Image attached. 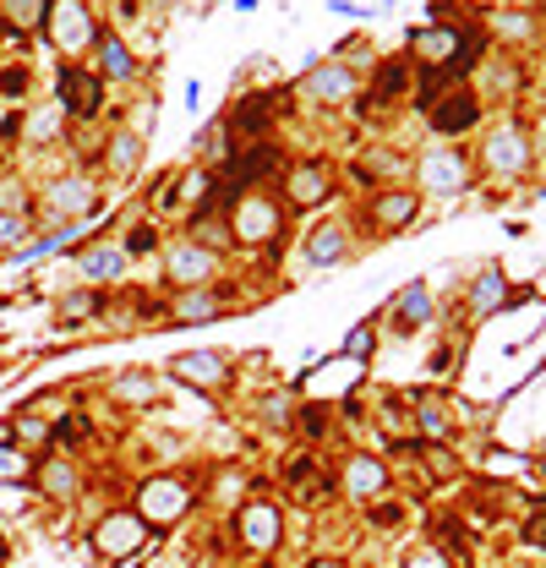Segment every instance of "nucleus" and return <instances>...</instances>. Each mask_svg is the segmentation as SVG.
I'll return each mask as SVG.
<instances>
[{"label": "nucleus", "instance_id": "1", "mask_svg": "<svg viewBox=\"0 0 546 568\" xmlns=\"http://www.w3.org/2000/svg\"><path fill=\"white\" fill-rule=\"evenodd\" d=\"M476 175H492L503 186L536 175V132L525 127V116H498L492 127H481V142H476Z\"/></svg>", "mask_w": 546, "mask_h": 568}, {"label": "nucleus", "instance_id": "2", "mask_svg": "<svg viewBox=\"0 0 546 568\" xmlns=\"http://www.w3.org/2000/svg\"><path fill=\"white\" fill-rule=\"evenodd\" d=\"M410 175L421 197H465L476 186V159L465 153V142H432L410 159Z\"/></svg>", "mask_w": 546, "mask_h": 568}, {"label": "nucleus", "instance_id": "3", "mask_svg": "<svg viewBox=\"0 0 546 568\" xmlns=\"http://www.w3.org/2000/svg\"><path fill=\"white\" fill-rule=\"evenodd\" d=\"M44 225H94L105 214V186L88 170H66L44 186Z\"/></svg>", "mask_w": 546, "mask_h": 568}, {"label": "nucleus", "instance_id": "4", "mask_svg": "<svg viewBox=\"0 0 546 568\" xmlns=\"http://www.w3.org/2000/svg\"><path fill=\"white\" fill-rule=\"evenodd\" d=\"M284 203L273 192H236L230 208H225V225H230V241L236 247H279L284 236Z\"/></svg>", "mask_w": 546, "mask_h": 568}, {"label": "nucleus", "instance_id": "5", "mask_svg": "<svg viewBox=\"0 0 546 568\" xmlns=\"http://www.w3.org/2000/svg\"><path fill=\"white\" fill-rule=\"evenodd\" d=\"M105 22L94 17L88 0H50V17H44V39L61 50V61H88L94 44H99Z\"/></svg>", "mask_w": 546, "mask_h": 568}, {"label": "nucleus", "instance_id": "6", "mask_svg": "<svg viewBox=\"0 0 546 568\" xmlns=\"http://www.w3.org/2000/svg\"><path fill=\"white\" fill-rule=\"evenodd\" d=\"M105 94H110V83L88 66V61H61V72H55V110L66 116V121H99L105 116Z\"/></svg>", "mask_w": 546, "mask_h": 568}, {"label": "nucleus", "instance_id": "7", "mask_svg": "<svg viewBox=\"0 0 546 568\" xmlns=\"http://www.w3.org/2000/svg\"><path fill=\"white\" fill-rule=\"evenodd\" d=\"M481 121H487V99H481L476 83H459V88H448L443 99L426 105V127L437 142H465L470 132H481Z\"/></svg>", "mask_w": 546, "mask_h": 568}, {"label": "nucleus", "instance_id": "8", "mask_svg": "<svg viewBox=\"0 0 546 568\" xmlns=\"http://www.w3.org/2000/svg\"><path fill=\"white\" fill-rule=\"evenodd\" d=\"M421 192L415 186H372V197L361 203V219H367V230L378 236V241H389V236H405L410 225L421 219Z\"/></svg>", "mask_w": 546, "mask_h": 568}, {"label": "nucleus", "instance_id": "9", "mask_svg": "<svg viewBox=\"0 0 546 568\" xmlns=\"http://www.w3.org/2000/svg\"><path fill=\"white\" fill-rule=\"evenodd\" d=\"M219 263H225V258H214V252L197 247L192 236H175V241L159 247V269H164L170 290H203V284H219Z\"/></svg>", "mask_w": 546, "mask_h": 568}, {"label": "nucleus", "instance_id": "10", "mask_svg": "<svg viewBox=\"0 0 546 568\" xmlns=\"http://www.w3.org/2000/svg\"><path fill=\"white\" fill-rule=\"evenodd\" d=\"M334 197V170L323 159H295L279 170V203L284 214H312Z\"/></svg>", "mask_w": 546, "mask_h": 568}, {"label": "nucleus", "instance_id": "11", "mask_svg": "<svg viewBox=\"0 0 546 568\" xmlns=\"http://www.w3.org/2000/svg\"><path fill=\"white\" fill-rule=\"evenodd\" d=\"M192 514V487L181 481V476H148L142 487H136V520L159 536V531H170L175 520H186Z\"/></svg>", "mask_w": 546, "mask_h": 568}, {"label": "nucleus", "instance_id": "12", "mask_svg": "<svg viewBox=\"0 0 546 568\" xmlns=\"http://www.w3.org/2000/svg\"><path fill=\"white\" fill-rule=\"evenodd\" d=\"M148 542H153V531L136 520V509H110V514L94 525V553H99V564H132Z\"/></svg>", "mask_w": 546, "mask_h": 568}, {"label": "nucleus", "instance_id": "13", "mask_svg": "<svg viewBox=\"0 0 546 568\" xmlns=\"http://www.w3.org/2000/svg\"><path fill=\"white\" fill-rule=\"evenodd\" d=\"M295 88H301V99L317 105V110H339V105H356V99H361V77H356L350 66H339V61H312Z\"/></svg>", "mask_w": 546, "mask_h": 568}, {"label": "nucleus", "instance_id": "14", "mask_svg": "<svg viewBox=\"0 0 546 568\" xmlns=\"http://www.w3.org/2000/svg\"><path fill=\"white\" fill-rule=\"evenodd\" d=\"M350 252H356V236H350V225L334 214V219H317L312 230H306V241H301V258H306V269H339V263H350Z\"/></svg>", "mask_w": 546, "mask_h": 568}, {"label": "nucleus", "instance_id": "15", "mask_svg": "<svg viewBox=\"0 0 546 568\" xmlns=\"http://www.w3.org/2000/svg\"><path fill=\"white\" fill-rule=\"evenodd\" d=\"M225 312H230V290H225V284L175 290V295H170V306H164V317H170L175 328H192V323H214V317H225Z\"/></svg>", "mask_w": 546, "mask_h": 568}, {"label": "nucleus", "instance_id": "16", "mask_svg": "<svg viewBox=\"0 0 546 568\" xmlns=\"http://www.w3.org/2000/svg\"><path fill=\"white\" fill-rule=\"evenodd\" d=\"M509 295H514V284H509V274H503V263L476 269V280L465 284V323H487L492 312L509 306Z\"/></svg>", "mask_w": 546, "mask_h": 568}, {"label": "nucleus", "instance_id": "17", "mask_svg": "<svg viewBox=\"0 0 546 568\" xmlns=\"http://www.w3.org/2000/svg\"><path fill=\"white\" fill-rule=\"evenodd\" d=\"M127 269H132V258L121 252V241H88V247H77V280L94 284V290L121 284Z\"/></svg>", "mask_w": 546, "mask_h": 568}, {"label": "nucleus", "instance_id": "18", "mask_svg": "<svg viewBox=\"0 0 546 568\" xmlns=\"http://www.w3.org/2000/svg\"><path fill=\"white\" fill-rule=\"evenodd\" d=\"M236 536H241V547H247V553L269 558L273 547L284 542V514H279L273 503H247V509L236 514Z\"/></svg>", "mask_w": 546, "mask_h": 568}, {"label": "nucleus", "instance_id": "19", "mask_svg": "<svg viewBox=\"0 0 546 568\" xmlns=\"http://www.w3.org/2000/svg\"><path fill=\"white\" fill-rule=\"evenodd\" d=\"M170 378H181L186 389H225L230 383V356L225 350H181L170 361Z\"/></svg>", "mask_w": 546, "mask_h": 568}, {"label": "nucleus", "instance_id": "20", "mask_svg": "<svg viewBox=\"0 0 546 568\" xmlns=\"http://www.w3.org/2000/svg\"><path fill=\"white\" fill-rule=\"evenodd\" d=\"M94 72H99L105 83H116V88L136 83V50L121 28H105V33H99V44H94Z\"/></svg>", "mask_w": 546, "mask_h": 568}, {"label": "nucleus", "instance_id": "21", "mask_svg": "<svg viewBox=\"0 0 546 568\" xmlns=\"http://www.w3.org/2000/svg\"><path fill=\"white\" fill-rule=\"evenodd\" d=\"M389 323H394V334H415V328H432L437 323V295H432V284L415 280L405 284L400 295H394V306H389Z\"/></svg>", "mask_w": 546, "mask_h": 568}, {"label": "nucleus", "instance_id": "22", "mask_svg": "<svg viewBox=\"0 0 546 568\" xmlns=\"http://www.w3.org/2000/svg\"><path fill=\"white\" fill-rule=\"evenodd\" d=\"M99 159L110 164V175H136L142 170V159H148V138L136 132V127H110L105 132V148H99Z\"/></svg>", "mask_w": 546, "mask_h": 568}, {"label": "nucleus", "instance_id": "23", "mask_svg": "<svg viewBox=\"0 0 546 568\" xmlns=\"http://www.w3.org/2000/svg\"><path fill=\"white\" fill-rule=\"evenodd\" d=\"M350 175H356L361 186H367V181H372V186H405L410 159L400 153V148H383V142H378V148H367V153L356 159V170H350Z\"/></svg>", "mask_w": 546, "mask_h": 568}, {"label": "nucleus", "instance_id": "24", "mask_svg": "<svg viewBox=\"0 0 546 568\" xmlns=\"http://www.w3.org/2000/svg\"><path fill=\"white\" fill-rule=\"evenodd\" d=\"M536 28H542V11H531V6H498L481 33L498 39V44H536Z\"/></svg>", "mask_w": 546, "mask_h": 568}, {"label": "nucleus", "instance_id": "25", "mask_svg": "<svg viewBox=\"0 0 546 568\" xmlns=\"http://www.w3.org/2000/svg\"><path fill=\"white\" fill-rule=\"evenodd\" d=\"M33 487H39L50 503H72V498L83 492V476H77V465H72V459L50 454V459H39V465H33Z\"/></svg>", "mask_w": 546, "mask_h": 568}, {"label": "nucleus", "instance_id": "26", "mask_svg": "<svg viewBox=\"0 0 546 568\" xmlns=\"http://www.w3.org/2000/svg\"><path fill=\"white\" fill-rule=\"evenodd\" d=\"M345 492H350L356 503L383 498V492H389V465L372 459V454H350V465H345Z\"/></svg>", "mask_w": 546, "mask_h": 568}, {"label": "nucleus", "instance_id": "27", "mask_svg": "<svg viewBox=\"0 0 546 568\" xmlns=\"http://www.w3.org/2000/svg\"><path fill=\"white\" fill-rule=\"evenodd\" d=\"M105 306H110V295H105V290L77 284V290H66V295L55 301V323H61V328H83V323H94Z\"/></svg>", "mask_w": 546, "mask_h": 568}, {"label": "nucleus", "instance_id": "28", "mask_svg": "<svg viewBox=\"0 0 546 568\" xmlns=\"http://www.w3.org/2000/svg\"><path fill=\"white\" fill-rule=\"evenodd\" d=\"M66 116L55 110V99L50 105H33V110H22V142H33V148H55V142L66 138Z\"/></svg>", "mask_w": 546, "mask_h": 568}, {"label": "nucleus", "instance_id": "29", "mask_svg": "<svg viewBox=\"0 0 546 568\" xmlns=\"http://www.w3.org/2000/svg\"><path fill=\"white\" fill-rule=\"evenodd\" d=\"M230 164H236V181H241V192H247L252 181H263V175H273V170H284V153H279L273 142H258V148L236 153Z\"/></svg>", "mask_w": 546, "mask_h": 568}, {"label": "nucleus", "instance_id": "30", "mask_svg": "<svg viewBox=\"0 0 546 568\" xmlns=\"http://www.w3.org/2000/svg\"><path fill=\"white\" fill-rule=\"evenodd\" d=\"M50 0H0V28L6 33H44Z\"/></svg>", "mask_w": 546, "mask_h": 568}, {"label": "nucleus", "instance_id": "31", "mask_svg": "<svg viewBox=\"0 0 546 568\" xmlns=\"http://www.w3.org/2000/svg\"><path fill=\"white\" fill-rule=\"evenodd\" d=\"M186 236L197 241V247H208L214 258H225L236 241H230V225H225V214H192L186 219Z\"/></svg>", "mask_w": 546, "mask_h": 568}, {"label": "nucleus", "instance_id": "32", "mask_svg": "<svg viewBox=\"0 0 546 568\" xmlns=\"http://www.w3.org/2000/svg\"><path fill=\"white\" fill-rule=\"evenodd\" d=\"M415 426H421L426 443H443V437L454 432V416H448V405H443L437 394H421V400H415Z\"/></svg>", "mask_w": 546, "mask_h": 568}, {"label": "nucleus", "instance_id": "33", "mask_svg": "<svg viewBox=\"0 0 546 568\" xmlns=\"http://www.w3.org/2000/svg\"><path fill=\"white\" fill-rule=\"evenodd\" d=\"M110 400H121V405H153L159 400V378L153 372H121L110 383Z\"/></svg>", "mask_w": 546, "mask_h": 568}, {"label": "nucleus", "instance_id": "34", "mask_svg": "<svg viewBox=\"0 0 546 568\" xmlns=\"http://www.w3.org/2000/svg\"><path fill=\"white\" fill-rule=\"evenodd\" d=\"M33 454L28 448H17V443H0V487H28L33 481Z\"/></svg>", "mask_w": 546, "mask_h": 568}, {"label": "nucleus", "instance_id": "35", "mask_svg": "<svg viewBox=\"0 0 546 568\" xmlns=\"http://www.w3.org/2000/svg\"><path fill=\"white\" fill-rule=\"evenodd\" d=\"M28 94H33V66H28V61L0 66V99H6V105H22Z\"/></svg>", "mask_w": 546, "mask_h": 568}, {"label": "nucleus", "instance_id": "36", "mask_svg": "<svg viewBox=\"0 0 546 568\" xmlns=\"http://www.w3.org/2000/svg\"><path fill=\"white\" fill-rule=\"evenodd\" d=\"M0 214H22V219H33V192H28V181L11 170V175H0Z\"/></svg>", "mask_w": 546, "mask_h": 568}, {"label": "nucleus", "instance_id": "37", "mask_svg": "<svg viewBox=\"0 0 546 568\" xmlns=\"http://www.w3.org/2000/svg\"><path fill=\"white\" fill-rule=\"evenodd\" d=\"M159 247H164V236H159V225H153V219H136L132 230L121 236V252H127V258H153Z\"/></svg>", "mask_w": 546, "mask_h": 568}, {"label": "nucleus", "instance_id": "38", "mask_svg": "<svg viewBox=\"0 0 546 568\" xmlns=\"http://www.w3.org/2000/svg\"><path fill=\"white\" fill-rule=\"evenodd\" d=\"M50 426L55 422H44V416H28V411H22L6 432H11V443H17V448H50Z\"/></svg>", "mask_w": 546, "mask_h": 568}, {"label": "nucleus", "instance_id": "39", "mask_svg": "<svg viewBox=\"0 0 546 568\" xmlns=\"http://www.w3.org/2000/svg\"><path fill=\"white\" fill-rule=\"evenodd\" d=\"M400 94H405V61H378L372 105H378V99H400Z\"/></svg>", "mask_w": 546, "mask_h": 568}, {"label": "nucleus", "instance_id": "40", "mask_svg": "<svg viewBox=\"0 0 546 568\" xmlns=\"http://www.w3.org/2000/svg\"><path fill=\"white\" fill-rule=\"evenodd\" d=\"M33 241V219H22V214H0V252H22Z\"/></svg>", "mask_w": 546, "mask_h": 568}, {"label": "nucleus", "instance_id": "41", "mask_svg": "<svg viewBox=\"0 0 546 568\" xmlns=\"http://www.w3.org/2000/svg\"><path fill=\"white\" fill-rule=\"evenodd\" d=\"M290 487H295V498H301V503H312V498H323V492H328V476H317V465H306V459H301V465L290 470Z\"/></svg>", "mask_w": 546, "mask_h": 568}, {"label": "nucleus", "instance_id": "42", "mask_svg": "<svg viewBox=\"0 0 546 568\" xmlns=\"http://www.w3.org/2000/svg\"><path fill=\"white\" fill-rule=\"evenodd\" d=\"M415 454H421V459H426V465H432V476H437V481H443V476H454V470H459V459H454V454H448V448H443V443H421V448H415Z\"/></svg>", "mask_w": 546, "mask_h": 568}, {"label": "nucleus", "instance_id": "43", "mask_svg": "<svg viewBox=\"0 0 546 568\" xmlns=\"http://www.w3.org/2000/svg\"><path fill=\"white\" fill-rule=\"evenodd\" d=\"M372 345H378V328H372V323H356V328H350V339H345V356H350V361H361V356H372Z\"/></svg>", "mask_w": 546, "mask_h": 568}, {"label": "nucleus", "instance_id": "44", "mask_svg": "<svg viewBox=\"0 0 546 568\" xmlns=\"http://www.w3.org/2000/svg\"><path fill=\"white\" fill-rule=\"evenodd\" d=\"M263 422H269V426H290V400H284V394H269V400H263Z\"/></svg>", "mask_w": 546, "mask_h": 568}, {"label": "nucleus", "instance_id": "45", "mask_svg": "<svg viewBox=\"0 0 546 568\" xmlns=\"http://www.w3.org/2000/svg\"><path fill=\"white\" fill-rule=\"evenodd\" d=\"M405 568H448V558H443V553H432V547H426V553H415V558H410Z\"/></svg>", "mask_w": 546, "mask_h": 568}, {"label": "nucleus", "instance_id": "46", "mask_svg": "<svg viewBox=\"0 0 546 568\" xmlns=\"http://www.w3.org/2000/svg\"><path fill=\"white\" fill-rule=\"evenodd\" d=\"M0 138H22V110H11V116L0 121Z\"/></svg>", "mask_w": 546, "mask_h": 568}, {"label": "nucleus", "instance_id": "47", "mask_svg": "<svg viewBox=\"0 0 546 568\" xmlns=\"http://www.w3.org/2000/svg\"><path fill=\"white\" fill-rule=\"evenodd\" d=\"M372 520H378V525H400V503H378Z\"/></svg>", "mask_w": 546, "mask_h": 568}, {"label": "nucleus", "instance_id": "48", "mask_svg": "<svg viewBox=\"0 0 546 568\" xmlns=\"http://www.w3.org/2000/svg\"><path fill=\"white\" fill-rule=\"evenodd\" d=\"M328 416H323V411H306V432H312V437H323V432H328Z\"/></svg>", "mask_w": 546, "mask_h": 568}, {"label": "nucleus", "instance_id": "49", "mask_svg": "<svg viewBox=\"0 0 546 568\" xmlns=\"http://www.w3.org/2000/svg\"><path fill=\"white\" fill-rule=\"evenodd\" d=\"M142 6H148V11H181L186 0H142Z\"/></svg>", "mask_w": 546, "mask_h": 568}, {"label": "nucleus", "instance_id": "50", "mask_svg": "<svg viewBox=\"0 0 546 568\" xmlns=\"http://www.w3.org/2000/svg\"><path fill=\"white\" fill-rule=\"evenodd\" d=\"M306 568H350V564H345V558H312Z\"/></svg>", "mask_w": 546, "mask_h": 568}, {"label": "nucleus", "instance_id": "51", "mask_svg": "<svg viewBox=\"0 0 546 568\" xmlns=\"http://www.w3.org/2000/svg\"><path fill=\"white\" fill-rule=\"evenodd\" d=\"M498 6H531V0H498ZM531 11H536V6H531Z\"/></svg>", "mask_w": 546, "mask_h": 568}, {"label": "nucleus", "instance_id": "52", "mask_svg": "<svg viewBox=\"0 0 546 568\" xmlns=\"http://www.w3.org/2000/svg\"><path fill=\"white\" fill-rule=\"evenodd\" d=\"M0 564H6V536H0Z\"/></svg>", "mask_w": 546, "mask_h": 568}, {"label": "nucleus", "instance_id": "53", "mask_svg": "<svg viewBox=\"0 0 546 568\" xmlns=\"http://www.w3.org/2000/svg\"><path fill=\"white\" fill-rule=\"evenodd\" d=\"M531 6H536V11H546V0H531Z\"/></svg>", "mask_w": 546, "mask_h": 568}]
</instances>
